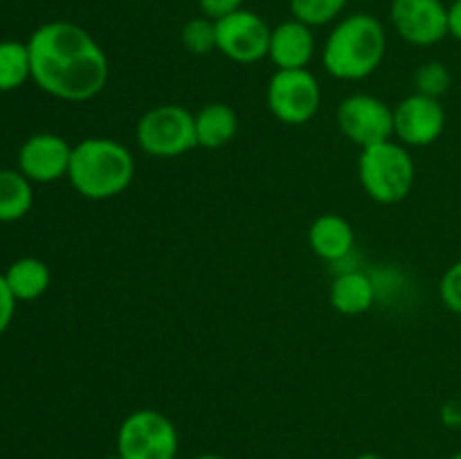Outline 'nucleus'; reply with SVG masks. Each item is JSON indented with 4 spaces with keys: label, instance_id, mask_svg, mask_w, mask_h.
<instances>
[{
    "label": "nucleus",
    "instance_id": "0eeeda50",
    "mask_svg": "<svg viewBox=\"0 0 461 459\" xmlns=\"http://www.w3.org/2000/svg\"><path fill=\"white\" fill-rule=\"evenodd\" d=\"M266 104L282 124L302 126L318 115L322 88L309 68L277 70L268 81Z\"/></svg>",
    "mask_w": 461,
    "mask_h": 459
},
{
    "label": "nucleus",
    "instance_id": "4be33fe9",
    "mask_svg": "<svg viewBox=\"0 0 461 459\" xmlns=\"http://www.w3.org/2000/svg\"><path fill=\"white\" fill-rule=\"evenodd\" d=\"M450 84H453V76L441 61L421 63L414 72V86H417L419 94L441 99L450 90Z\"/></svg>",
    "mask_w": 461,
    "mask_h": 459
},
{
    "label": "nucleus",
    "instance_id": "6e6552de",
    "mask_svg": "<svg viewBox=\"0 0 461 459\" xmlns=\"http://www.w3.org/2000/svg\"><path fill=\"white\" fill-rule=\"evenodd\" d=\"M336 122L340 133L360 148L394 138V108L367 93L342 99Z\"/></svg>",
    "mask_w": 461,
    "mask_h": 459
},
{
    "label": "nucleus",
    "instance_id": "c756f323",
    "mask_svg": "<svg viewBox=\"0 0 461 459\" xmlns=\"http://www.w3.org/2000/svg\"><path fill=\"white\" fill-rule=\"evenodd\" d=\"M104 459H122V457L115 453V454H108V457H104Z\"/></svg>",
    "mask_w": 461,
    "mask_h": 459
},
{
    "label": "nucleus",
    "instance_id": "412c9836",
    "mask_svg": "<svg viewBox=\"0 0 461 459\" xmlns=\"http://www.w3.org/2000/svg\"><path fill=\"white\" fill-rule=\"evenodd\" d=\"M180 40H183L185 50L196 57H205V54L216 50V21L207 16L189 18L180 32Z\"/></svg>",
    "mask_w": 461,
    "mask_h": 459
},
{
    "label": "nucleus",
    "instance_id": "9d476101",
    "mask_svg": "<svg viewBox=\"0 0 461 459\" xmlns=\"http://www.w3.org/2000/svg\"><path fill=\"white\" fill-rule=\"evenodd\" d=\"M392 25L410 45L430 48L448 36V4L444 0H392Z\"/></svg>",
    "mask_w": 461,
    "mask_h": 459
},
{
    "label": "nucleus",
    "instance_id": "b1692460",
    "mask_svg": "<svg viewBox=\"0 0 461 459\" xmlns=\"http://www.w3.org/2000/svg\"><path fill=\"white\" fill-rule=\"evenodd\" d=\"M198 7H201L203 16L221 21V18L243 9V0H198Z\"/></svg>",
    "mask_w": 461,
    "mask_h": 459
},
{
    "label": "nucleus",
    "instance_id": "ddd939ff",
    "mask_svg": "<svg viewBox=\"0 0 461 459\" xmlns=\"http://www.w3.org/2000/svg\"><path fill=\"white\" fill-rule=\"evenodd\" d=\"M315 54L313 27L304 22L284 21L270 32L268 58L277 66V70H300L311 63Z\"/></svg>",
    "mask_w": 461,
    "mask_h": 459
},
{
    "label": "nucleus",
    "instance_id": "4468645a",
    "mask_svg": "<svg viewBox=\"0 0 461 459\" xmlns=\"http://www.w3.org/2000/svg\"><path fill=\"white\" fill-rule=\"evenodd\" d=\"M356 234L349 220L340 214H322L311 223L309 246L324 261H340L354 250Z\"/></svg>",
    "mask_w": 461,
    "mask_h": 459
},
{
    "label": "nucleus",
    "instance_id": "c85d7f7f",
    "mask_svg": "<svg viewBox=\"0 0 461 459\" xmlns=\"http://www.w3.org/2000/svg\"><path fill=\"white\" fill-rule=\"evenodd\" d=\"M448 459H461V450H459V453H455V454H450V457Z\"/></svg>",
    "mask_w": 461,
    "mask_h": 459
},
{
    "label": "nucleus",
    "instance_id": "6ab92c4d",
    "mask_svg": "<svg viewBox=\"0 0 461 459\" xmlns=\"http://www.w3.org/2000/svg\"><path fill=\"white\" fill-rule=\"evenodd\" d=\"M32 79L30 48L21 40H0V93L18 90Z\"/></svg>",
    "mask_w": 461,
    "mask_h": 459
},
{
    "label": "nucleus",
    "instance_id": "2eb2a0df",
    "mask_svg": "<svg viewBox=\"0 0 461 459\" xmlns=\"http://www.w3.org/2000/svg\"><path fill=\"white\" fill-rule=\"evenodd\" d=\"M374 300H376V286L372 277L360 270L340 273L329 288V302L342 315L367 313L374 306Z\"/></svg>",
    "mask_w": 461,
    "mask_h": 459
},
{
    "label": "nucleus",
    "instance_id": "cd10ccee",
    "mask_svg": "<svg viewBox=\"0 0 461 459\" xmlns=\"http://www.w3.org/2000/svg\"><path fill=\"white\" fill-rule=\"evenodd\" d=\"M194 459H228V457H223V454H212V453H205V454H198V457H194Z\"/></svg>",
    "mask_w": 461,
    "mask_h": 459
},
{
    "label": "nucleus",
    "instance_id": "20e7f679",
    "mask_svg": "<svg viewBox=\"0 0 461 459\" xmlns=\"http://www.w3.org/2000/svg\"><path fill=\"white\" fill-rule=\"evenodd\" d=\"M358 178L372 201L394 205L412 194L417 166L408 147L392 138L363 148L358 158Z\"/></svg>",
    "mask_w": 461,
    "mask_h": 459
},
{
    "label": "nucleus",
    "instance_id": "a878e982",
    "mask_svg": "<svg viewBox=\"0 0 461 459\" xmlns=\"http://www.w3.org/2000/svg\"><path fill=\"white\" fill-rule=\"evenodd\" d=\"M448 36L461 40V0L448 4Z\"/></svg>",
    "mask_w": 461,
    "mask_h": 459
},
{
    "label": "nucleus",
    "instance_id": "7ed1b4c3",
    "mask_svg": "<svg viewBox=\"0 0 461 459\" xmlns=\"http://www.w3.org/2000/svg\"><path fill=\"white\" fill-rule=\"evenodd\" d=\"M135 160L129 147L113 138H86L72 147L68 180L79 196L108 201L129 189Z\"/></svg>",
    "mask_w": 461,
    "mask_h": 459
},
{
    "label": "nucleus",
    "instance_id": "393cba45",
    "mask_svg": "<svg viewBox=\"0 0 461 459\" xmlns=\"http://www.w3.org/2000/svg\"><path fill=\"white\" fill-rule=\"evenodd\" d=\"M14 310H16V297L9 291L5 274H0V336H3L9 328V324H12Z\"/></svg>",
    "mask_w": 461,
    "mask_h": 459
},
{
    "label": "nucleus",
    "instance_id": "1a4fd4ad",
    "mask_svg": "<svg viewBox=\"0 0 461 459\" xmlns=\"http://www.w3.org/2000/svg\"><path fill=\"white\" fill-rule=\"evenodd\" d=\"M273 27L250 9H239L216 21V52L241 66L268 58Z\"/></svg>",
    "mask_w": 461,
    "mask_h": 459
},
{
    "label": "nucleus",
    "instance_id": "9b49d317",
    "mask_svg": "<svg viewBox=\"0 0 461 459\" xmlns=\"http://www.w3.org/2000/svg\"><path fill=\"white\" fill-rule=\"evenodd\" d=\"M446 130V108L441 99L412 93L394 108V138L403 147H430Z\"/></svg>",
    "mask_w": 461,
    "mask_h": 459
},
{
    "label": "nucleus",
    "instance_id": "f257e3e1",
    "mask_svg": "<svg viewBox=\"0 0 461 459\" xmlns=\"http://www.w3.org/2000/svg\"><path fill=\"white\" fill-rule=\"evenodd\" d=\"M32 81L63 102H88L108 84V57L84 27L52 21L36 27L27 40Z\"/></svg>",
    "mask_w": 461,
    "mask_h": 459
},
{
    "label": "nucleus",
    "instance_id": "f8f14e48",
    "mask_svg": "<svg viewBox=\"0 0 461 459\" xmlns=\"http://www.w3.org/2000/svg\"><path fill=\"white\" fill-rule=\"evenodd\" d=\"M72 147L66 138L54 133H36L23 142L18 151V171L30 183L48 184L68 178Z\"/></svg>",
    "mask_w": 461,
    "mask_h": 459
},
{
    "label": "nucleus",
    "instance_id": "aec40b11",
    "mask_svg": "<svg viewBox=\"0 0 461 459\" xmlns=\"http://www.w3.org/2000/svg\"><path fill=\"white\" fill-rule=\"evenodd\" d=\"M295 21L309 27H322L336 21L345 12L349 0H288Z\"/></svg>",
    "mask_w": 461,
    "mask_h": 459
},
{
    "label": "nucleus",
    "instance_id": "dca6fc26",
    "mask_svg": "<svg viewBox=\"0 0 461 459\" xmlns=\"http://www.w3.org/2000/svg\"><path fill=\"white\" fill-rule=\"evenodd\" d=\"M196 120V142L203 148H223L237 138L239 117L232 106L223 102L205 104L198 112Z\"/></svg>",
    "mask_w": 461,
    "mask_h": 459
},
{
    "label": "nucleus",
    "instance_id": "f3484780",
    "mask_svg": "<svg viewBox=\"0 0 461 459\" xmlns=\"http://www.w3.org/2000/svg\"><path fill=\"white\" fill-rule=\"evenodd\" d=\"M9 291L14 292L16 302H34L52 284V274L45 261L36 259V256H21L14 261L5 273Z\"/></svg>",
    "mask_w": 461,
    "mask_h": 459
},
{
    "label": "nucleus",
    "instance_id": "f03ea898",
    "mask_svg": "<svg viewBox=\"0 0 461 459\" xmlns=\"http://www.w3.org/2000/svg\"><path fill=\"white\" fill-rule=\"evenodd\" d=\"M385 50L383 22L372 14H351L340 18L324 40V70L333 79L363 81L381 68Z\"/></svg>",
    "mask_w": 461,
    "mask_h": 459
},
{
    "label": "nucleus",
    "instance_id": "39448f33",
    "mask_svg": "<svg viewBox=\"0 0 461 459\" xmlns=\"http://www.w3.org/2000/svg\"><path fill=\"white\" fill-rule=\"evenodd\" d=\"M135 142L151 158H178L198 147L194 112L178 104H160L135 124Z\"/></svg>",
    "mask_w": 461,
    "mask_h": 459
},
{
    "label": "nucleus",
    "instance_id": "a211bd4d",
    "mask_svg": "<svg viewBox=\"0 0 461 459\" xmlns=\"http://www.w3.org/2000/svg\"><path fill=\"white\" fill-rule=\"evenodd\" d=\"M34 205L32 183L18 169H0V223L23 219Z\"/></svg>",
    "mask_w": 461,
    "mask_h": 459
},
{
    "label": "nucleus",
    "instance_id": "5701e85b",
    "mask_svg": "<svg viewBox=\"0 0 461 459\" xmlns=\"http://www.w3.org/2000/svg\"><path fill=\"white\" fill-rule=\"evenodd\" d=\"M439 297L450 313L461 315V259L441 274Z\"/></svg>",
    "mask_w": 461,
    "mask_h": 459
},
{
    "label": "nucleus",
    "instance_id": "423d86ee",
    "mask_svg": "<svg viewBox=\"0 0 461 459\" xmlns=\"http://www.w3.org/2000/svg\"><path fill=\"white\" fill-rule=\"evenodd\" d=\"M180 436L169 417L151 408L135 410L117 430L115 448L122 459H176Z\"/></svg>",
    "mask_w": 461,
    "mask_h": 459
},
{
    "label": "nucleus",
    "instance_id": "bb28decb",
    "mask_svg": "<svg viewBox=\"0 0 461 459\" xmlns=\"http://www.w3.org/2000/svg\"><path fill=\"white\" fill-rule=\"evenodd\" d=\"M356 459H385V457H383V454H378V453H363V454H358Z\"/></svg>",
    "mask_w": 461,
    "mask_h": 459
}]
</instances>
